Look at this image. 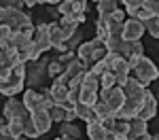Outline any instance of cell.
I'll return each mask as SVG.
<instances>
[{"label":"cell","mask_w":159,"mask_h":140,"mask_svg":"<svg viewBox=\"0 0 159 140\" xmlns=\"http://www.w3.org/2000/svg\"><path fill=\"white\" fill-rule=\"evenodd\" d=\"M132 72H134V79L140 83V85H144V87H147L148 83H153L155 79H159L157 66L151 62L148 57H144V55H142V57L132 66Z\"/></svg>","instance_id":"1"},{"label":"cell","mask_w":159,"mask_h":140,"mask_svg":"<svg viewBox=\"0 0 159 140\" xmlns=\"http://www.w3.org/2000/svg\"><path fill=\"white\" fill-rule=\"evenodd\" d=\"M98 100H104L106 104H108L110 113L117 115L119 108L123 106V102H125V93H123V89L119 87V85H115V87H110V89H100Z\"/></svg>","instance_id":"2"},{"label":"cell","mask_w":159,"mask_h":140,"mask_svg":"<svg viewBox=\"0 0 159 140\" xmlns=\"http://www.w3.org/2000/svg\"><path fill=\"white\" fill-rule=\"evenodd\" d=\"M4 24L9 25L13 32H17V30L25 28V25H32V21H30V17H28V15H25L21 9H7Z\"/></svg>","instance_id":"3"},{"label":"cell","mask_w":159,"mask_h":140,"mask_svg":"<svg viewBox=\"0 0 159 140\" xmlns=\"http://www.w3.org/2000/svg\"><path fill=\"white\" fill-rule=\"evenodd\" d=\"M144 34V24L138 21V19H125L123 24V32H121V38H125L127 43H134V40H140Z\"/></svg>","instance_id":"4"},{"label":"cell","mask_w":159,"mask_h":140,"mask_svg":"<svg viewBox=\"0 0 159 140\" xmlns=\"http://www.w3.org/2000/svg\"><path fill=\"white\" fill-rule=\"evenodd\" d=\"M157 115V98L144 89V102H142V106H140V111H138V119H142V121H148V119H153Z\"/></svg>","instance_id":"5"},{"label":"cell","mask_w":159,"mask_h":140,"mask_svg":"<svg viewBox=\"0 0 159 140\" xmlns=\"http://www.w3.org/2000/svg\"><path fill=\"white\" fill-rule=\"evenodd\" d=\"M4 117L9 119V121H13V119H25V117H30V113H28V108L24 106V102H17L15 98H9L7 100V104H4Z\"/></svg>","instance_id":"6"},{"label":"cell","mask_w":159,"mask_h":140,"mask_svg":"<svg viewBox=\"0 0 159 140\" xmlns=\"http://www.w3.org/2000/svg\"><path fill=\"white\" fill-rule=\"evenodd\" d=\"M104 24H106V28H108V34L110 36H121L123 32V24H125V13L121 11V9H117L115 13H110L106 19H102Z\"/></svg>","instance_id":"7"},{"label":"cell","mask_w":159,"mask_h":140,"mask_svg":"<svg viewBox=\"0 0 159 140\" xmlns=\"http://www.w3.org/2000/svg\"><path fill=\"white\" fill-rule=\"evenodd\" d=\"M30 119H32V123L36 125V129H38V134H47L51 129V117H49V113L47 111H43V108H38V111H32L30 113Z\"/></svg>","instance_id":"8"},{"label":"cell","mask_w":159,"mask_h":140,"mask_svg":"<svg viewBox=\"0 0 159 140\" xmlns=\"http://www.w3.org/2000/svg\"><path fill=\"white\" fill-rule=\"evenodd\" d=\"M104 47H106L108 53H115V55L125 57V55H127V49H129V43L121 36H108L106 43H104Z\"/></svg>","instance_id":"9"},{"label":"cell","mask_w":159,"mask_h":140,"mask_svg":"<svg viewBox=\"0 0 159 140\" xmlns=\"http://www.w3.org/2000/svg\"><path fill=\"white\" fill-rule=\"evenodd\" d=\"M24 83H25V79H19V76L11 75L7 81H2L0 93H2V96H7V98H13L15 93H19V91L24 89Z\"/></svg>","instance_id":"10"},{"label":"cell","mask_w":159,"mask_h":140,"mask_svg":"<svg viewBox=\"0 0 159 140\" xmlns=\"http://www.w3.org/2000/svg\"><path fill=\"white\" fill-rule=\"evenodd\" d=\"M123 89V93H125V98H136V96H144V85H140L138 81H136L134 76L129 75L125 81H123V85H119Z\"/></svg>","instance_id":"11"},{"label":"cell","mask_w":159,"mask_h":140,"mask_svg":"<svg viewBox=\"0 0 159 140\" xmlns=\"http://www.w3.org/2000/svg\"><path fill=\"white\" fill-rule=\"evenodd\" d=\"M40 102H43V93H38V91H34V89H25V93H24V106L28 108V113L38 111V108H40Z\"/></svg>","instance_id":"12"},{"label":"cell","mask_w":159,"mask_h":140,"mask_svg":"<svg viewBox=\"0 0 159 140\" xmlns=\"http://www.w3.org/2000/svg\"><path fill=\"white\" fill-rule=\"evenodd\" d=\"M142 134H147V121H142V119H138V117L129 119V132H127V138L136 140V138H140Z\"/></svg>","instance_id":"13"},{"label":"cell","mask_w":159,"mask_h":140,"mask_svg":"<svg viewBox=\"0 0 159 140\" xmlns=\"http://www.w3.org/2000/svg\"><path fill=\"white\" fill-rule=\"evenodd\" d=\"M49 38H51V47H55V49L61 51L64 43H66V36H64V32H61V28L57 24H51V28H49Z\"/></svg>","instance_id":"14"},{"label":"cell","mask_w":159,"mask_h":140,"mask_svg":"<svg viewBox=\"0 0 159 140\" xmlns=\"http://www.w3.org/2000/svg\"><path fill=\"white\" fill-rule=\"evenodd\" d=\"M51 98H53V102L55 104H61V102L68 100V85H61V83H53L49 89Z\"/></svg>","instance_id":"15"},{"label":"cell","mask_w":159,"mask_h":140,"mask_svg":"<svg viewBox=\"0 0 159 140\" xmlns=\"http://www.w3.org/2000/svg\"><path fill=\"white\" fill-rule=\"evenodd\" d=\"M81 87L100 91V76L96 75V72H91V70H85L83 76H81Z\"/></svg>","instance_id":"16"},{"label":"cell","mask_w":159,"mask_h":140,"mask_svg":"<svg viewBox=\"0 0 159 140\" xmlns=\"http://www.w3.org/2000/svg\"><path fill=\"white\" fill-rule=\"evenodd\" d=\"M87 138L89 140H106V129L102 127L100 121H96V123H87Z\"/></svg>","instance_id":"17"},{"label":"cell","mask_w":159,"mask_h":140,"mask_svg":"<svg viewBox=\"0 0 159 140\" xmlns=\"http://www.w3.org/2000/svg\"><path fill=\"white\" fill-rule=\"evenodd\" d=\"M119 0H98V13H100V19H106L110 13H115L119 7H117Z\"/></svg>","instance_id":"18"},{"label":"cell","mask_w":159,"mask_h":140,"mask_svg":"<svg viewBox=\"0 0 159 140\" xmlns=\"http://www.w3.org/2000/svg\"><path fill=\"white\" fill-rule=\"evenodd\" d=\"M7 129H9V136L11 138H24V119H13V121H9Z\"/></svg>","instance_id":"19"},{"label":"cell","mask_w":159,"mask_h":140,"mask_svg":"<svg viewBox=\"0 0 159 140\" xmlns=\"http://www.w3.org/2000/svg\"><path fill=\"white\" fill-rule=\"evenodd\" d=\"M91 111H93V115L98 117V121H102V119H106V117H112V113H110L108 104L104 100H98L93 106H91Z\"/></svg>","instance_id":"20"},{"label":"cell","mask_w":159,"mask_h":140,"mask_svg":"<svg viewBox=\"0 0 159 140\" xmlns=\"http://www.w3.org/2000/svg\"><path fill=\"white\" fill-rule=\"evenodd\" d=\"M61 136L64 138H70V140H79L81 138V129L74 125V123H61Z\"/></svg>","instance_id":"21"},{"label":"cell","mask_w":159,"mask_h":140,"mask_svg":"<svg viewBox=\"0 0 159 140\" xmlns=\"http://www.w3.org/2000/svg\"><path fill=\"white\" fill-rule=\"evenodd\" d=\"M79 102H83V104H87V106H93V104L98 102V91H96V89L81 87V98H79Z\"/></svg>","instance_id":"22"},{"label":"cell","mask_w":159,"mask_h":140,"mask_svg":"<svg viewBox=\"0 0 159 140\" xmlns=\"http://www.w3.org/2000/svg\"><path fill=\"white\" fill-rule=\"evenodd\" d=\"M132 17H134V19H138V21H142V24H147L148 19H153V17H155V13L151 11L148 7H144V4H142V7H138V9L134 11V15H132Z\"/></svg>","instance_id":"23"},{"label":"cell","mask_w":159,"mask_h":140,"mask_svg":"<svg viewBox=\"0 0 159 140\" xmlns=\"http://www.w3.org/2000/svg\"><path fill=\"white\" fill-rule=\"evenodd\" d=\"M112 132H115V134H123V136H127V132H129V121H127V119H121V117H115Z\"/></svg>","instance_id":"24"},{"label":"cell","mask_w":159,"mask_h":140,"mask_svg":"<svg viewBox=\"0 0 159 140\" xmlns=\"http://www.w3.org/2000/svg\"><path fill=\"white\" fill-rule=\"evenodd\" d=\"M11 34H13V30L7 24L0 25V49H2V51L9 49V38H11Z\"/></svg>","instance_id":"25"},{"label":"cell","mask_w":159,"mask_h":140,"mask_svg":"<svg viewBox=\"0 0 159 140\" xmlns=\"http://www.w3.org/2000/svg\"><path fill=\"white\" fill-rule=\"evenodd\" d=\"M40 134H38L36 125L32 123V119L30 117H25L24 119V138H38Z\"/></svg>","instance_id":"26"},{"label":"cell","mask_w":159,"mask_h":140,"mask_svg":"<svg viewBox=\"0 0 159 140\" xmlns=\"http://www.w3.org/2000/svg\"><path fill=\"white\" fill-rule=\"evenodd\" d=\"M117 85V76L112 75V72H104V75H100V89H110Z\"/></svg>","instance_id":"27"},{"label":"cell","mask_w":159,"mask_h":140,"mask_svg":"<svg viewBox=\"0 0 159 140\" xmlns=\"http://www.w3.org/2000/svg\"><path fill=\"white\" fill-rule=\"evenodd\" d=\"M64 72V64L57 62V60H53V62L47 64V75L51 76V79H57V76Z\"/></svg>","instance_id":"28"},{"label":"cell","mask_w":159,"mask_h":140,"mask_svg":"<svg viewBox=\"0 0 159 140\" xmlns=\"http://www.w3.org/2000/svg\"><path fill=\"white\" fill-rule=\"evenodd\" d=\"M49 117H51V121H64V115H66V108L61 106V104H53L49 111Z\"/></svg>","instance_id":"29"},{"label":"cell","mask_w":159,"mask_h":140,"mask_svg":"<svg viewBox=\"0 0 159 140\" xmlns=\"http://www.w3.org/2000/svg\"><path fill=\"white\" fill-rule=\"evenodd\" d=\"M96 32H98V38H100V40H104V43H106V38L110 36V34H108V28H106V24H104L102 19L96 24Z\"/></svg>","instance_id":"30"},{"label":"cell","mask_w":159,"mask_h":140,"mask_svg":"<svg viewBox=\"0 0 159 140\" xmlns=\"http://www.w3.org/2000/svg\"><path fill=\"white\" fill-rule=\"evenodd\" d=\"M121 2L125 4V9H127V13H129V15H134L136 9L144 4V0H121Z\"/></svg>","instance_id":"31"},{"label":"cell","mask_w":159,"mask_h":140,"mask_svg":"<svg viewBox=\"0 0 159 140\" xmlns=\"http://www.w3.org/2000/svg\"><path fill=\"white\" fill-rule=\"evenodd\" d=\"M57 9H60V13H61V15H70V13H74V9H72V2H70V0H61L60 4H57Z\"/></svg>","instance_id":"32"},{"label":"cell","mask_w":159,"mask_h":140,"mask_svg":"<svg viewBox=\"0 0 159 140\" xmlns=\"http://www.w3.org/2000/svg\"><path fill=\"white\" fill-rule=\"evenodd\" d=\"M70 2H72L74 13H85V9H87V0H70Z\"/></svg>","instance_id":"33"},{"label":"cell","mask_w":159,"mask_h":140,"mask_svg":"<svg viewBox=\"0 0 159 140\" xmlns=\"http://www.w3.org/2000/svg\"><path fill=\"white\" fill-rule=\"evenodd\" d=\"M74 57H76V53H72V51H64V53L60 55V60H57V62H61L64 66H66L68 62H72Z\"/></svg>","instance_id":"34"},{"label":"cell","mask_w":159,"mask_h":140,"mask_svg":"<svg viewBox=\"0 0 159 140\" xmlns=\"http://www.w3.org/2000/svg\"><path fill=\"white\" fill-rule=\"evenodd\" d=\"M144 7H148V9L159 17V0H144Z\"/></svg>","instance_id":"35"},{"label":"cell","mask_w":159,"mask_h":140,"mask_svg":"<svg viewBox=\"0 0 159 140\" xmlns=\"http://www.w3.org/2000/svg\"><path fill=\"white\" fill-rule=\"evenodd\" d=\"M106 140H129L123 134H115V132H106Z\"/></svg>","instance_id":"36"},{"label":"cell","mask_w":159,"mask_h":140,"mask_svg":"<svg viewBox=\"0 0 159 140\" xmlns=\"http://www.w3.org/2000/svg\"><path fill=\"white\" fill-rule=\"evenodd\" d=\"M74 119H76V113H74V108H68V111H66V115H64V121H66V123H72Z\"/></svg>","instance_id":"37"},{"label":"cell","mask_w":159,"mask_h":140,"mask_svg":"<svg viewBox=\"0 0 159 140\" xmlns=\"http://www.w3.org/2000/svg\"><path fill=\"white\" fill-rule=\"evenodd\" d=\"M11 76V68L9 66H0V81H7Z\"/></svg>","instance_id":"38"},{"label":"cell","mask_w":159,"mask_h":140,"mask_svg":"<svg viewBox=\"0 0 159 140\" xmlns=\"http://www.w3.org/2000/svg\"><path fill=\"white\" fill-rule=\"evenodd\" d=\"M28 7H34V4H40V2H45V0H24Z\"/></svg>","instance_id":"39"},{"label":"cell","mask_w":159,"mask_h":140,"mask_svg":"<svg viewBox=\"0 0 159 140\" xmlns=\"http://www.w3.org/2000/svg\"><path fill=\"white\" fill-rule=\"evenodd\" d=\"M7 123H9V119H7V117H4V115H2V117H0V129H2V127L7 125Z\"/></svg>","instance_id":"40"},{"label":"cell","mask_w":159,"mask_h":140,"mask_svg":"<svg viewBox=\"0 0 159 140\" xmlns=\"http://www.w3.org/2000/svg\"><path fill=\"white\" fill-rule=\"evenodd\" d=\"M45 2H49V4H60L61 0H45Z\"/></svg>","instance_id":"41"},{"label":"cell","mask_w":159,"mask_h":140,"mask_svg":"<svg viewBox=\"0 0 159 140\" xmlns=\"http://www.w3.org/2000/svg\"><path fill=\"white\" fill-rule=\"evenodd\" d=\"M151 140H159V134H155V136H151Z\"/></svg>","instance_id":"42"},{"label":"cell","mask_w":159,"mask_h":140,"mask_svg":"<svg viewBox=\"0 0 159 140\" xmlns=\"http://www.w3.org/2000/svg\"><path fill=\"white\" fill-rule=\"evenodd\" d=\"M2 53H4V51H2V49H0V60H2Z\"/></svg>","instance_id":"43"},{"label":"cell","mask_w":159,"mask_h":140,"mask_svg":"<svg viewBox=\"0 0 159 140\" xmlns=\"http://www.w3.org/2000/svg\"><path fill=\"white\" fill-rule=\"evenodd\" d=\"M55 140H66V138H64V136H61V138H55Z\"/></svg>","instance_id":"44"},{"label":"cell","mask_w":159,"mask_h":140,"mask_svg":"<svg viewBox=\"0 0 159 140\" xmlns=\"http://www.w3.org/2000/svg\"><path fill=\"white\" fill-rule=\"evenodd\" d=\"M66 140H70V138H66Z\"/></svg>","instance_id":"45"}]
</instances>
